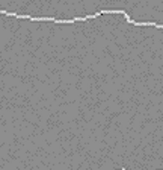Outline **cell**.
Masks as SVG:
<instances>
[{"label":"cell","instance_id":"cell-1","mask_svg":"<svg viewBox=\"0 0 163 170\" xmlns=\"http://www.w3.org/2000/svg\"><path fill=\"white\" fill-rule=\"evenodd\" d=\"M0 14H5V15H12L15 18H24V20H30V21H53V23H62V24H67V23H76V21H86V20H91V18H95L101 14H122L127 20V23H131L134 26H137V21L131 20L129 17V14L125 11H100L97 14H92V15H86V17H76V18H71V20H57L55 17H32V15H20L17 12H8V11H0Z\"/></svg>","mask_w":163,"mask_h":170}]
</instances>
